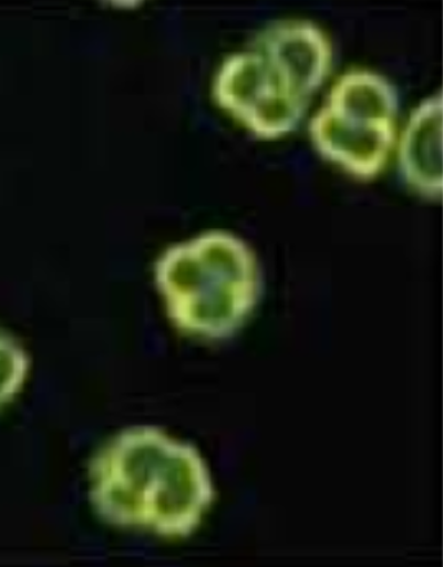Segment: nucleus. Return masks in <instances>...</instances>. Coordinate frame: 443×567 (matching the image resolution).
Segmentation results:
<instances>
[{
	"mask_svg": "<svg viewBox=\"0 0 443 567\" xmlns=\"http://www.w3.org/2000/svg\"><path fill=\"white\" fill-rule=\"evenodd\" d=\"M442 130L440 91L414 109L399 144L401 176L410 188L430 200L442 199Z\"/></svg>",
	"mask_w": 443,
	"mask_h": 567,
	"instance_id": "39448f33",
	"label": "nucleus"
},
{
	"mask_svg": "<svg viewBox=\"0 0 443 567\" xmlns=\"http://www.w3.org/2000/svg\"><path fill=\"white\" fill-rule=\"evenodd\" d=\"M91 502L111 525L185 538L200 525L215 487L193 446L154 427L119 433L91 463Z\"/></svg>",
	"mask_w": 443,
	"mask_h": 567,
	"instance_id": "f257e3e1",
	"label": "nucleus"
},
{
	"mask_svg": "<svg viewBox=\"0 0 443 567\" xmlns=\"http://www.w3.org/2000/svg\"><path fill=\"white\" fill-rule=\"evenodd\" d=\"M331 61L329 39L313 22H275L247 50L225 60L213 99L253 135L277 140L302 122Z\"/></svg>",
	"mask_w": 443,
	"mask_h": 567,
	"instance_id": "f03ea898",
	"label": "nucleus"
},
{
	"mask_svg": "<svg viewBox=\"0 0 443 567\" xmlns=\"http://www.w3.org/2000/svg\"><path fill=\"white\" fill-rule=\"evenodd\" d=\"M394 86L369 70H350L331 86L310 123L319 154L351 176L369 181L387 168L398 146Z\"/></svg>",
	"mask_w": 443,
	"mask_h": 567,
	"instance_id": "20e7f679",
	"label": "nucleus"
},
{
	"mask_svg": "<svg viewBox=\"0 0 443 567\" xmlns=\"http://www.w3.org/2000/svg\"><path fill=\"white\" fill-rule=\"evenodd\" d=\"M155 281L174 326L208 340L234 334L259 296L255 255L243 240L222 231L166 249L155 265Z\"/></svg>",
	"mask_w": 443,
	"mask_h": 567,
	"instance_id": "7ed1b4c3",
	"label": "nucleus"
}]
</instances>
